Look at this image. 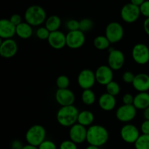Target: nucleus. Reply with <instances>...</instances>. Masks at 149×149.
<instances>
[{
    "label": "nucleus",
    "mask_w": 149,
    "mask_h": 149,
    "mask_svg": "<svg viewBox=\"0 0 149 149\" xmlns=\"http://www.w3.org/2000/svg\"><path fill=\"white\" fill-rule=\"evenodd\" d=\"M143 118L145 120H149V107L143 110Z\"/></svg>",
    "instance_id": "nucleus-43"
},
{
    "label": "nucleus",
    "mask_w": 149,
    "mask_h": 149,
    "mask_svg": "<svg viewBox=\"0 0 149 149\" xmlns=\"http://www.w3.org/2000/svg\"><path fill=\"white\" fill-rule=\"evenodd\" d=\"M70 85V79L67 76L61 75L57 78L56 86L58 89H68Z\"/></svg>",
    "instance_id": "nucleus-30"
},
{
    "label": "nucleus",
    "mask_w": 149,
    "mask_h": 149,
    "mask_svg": "<svg viewBox=\"0 0 149 149\" xmlns=\"http://www.w3.org/2000/svg\"><path fill=\"white\" fill-rule=\"evenodd\" d=\"M98 105L100 109L104 111H111L116 107V99L114 96L105 93L99 97Z\"/></svg>",
    "instance_id": "nucleus-20"
},
{
    "label": "nucleus",
    "mask_w": 149,
    "mask_h": 149,
    "mask_svg": "<svg viewBox=\"0 0 149 149\" xmlns=\"http://www.w3.org/2000/svg\"><path fill=\"white\" fill-rule=\"evenodd\" d=\"M106 93L111 95L114 96V97L118 95L120 93L121 91V88L119 84H118L116 81H113V80L112 81H111L110 83H109V84L106 86Z\"/></svg>",
    "instance_id": "nucleus-28"
},
{
    "label": "nucleus",
    "mask_w": 149,
    "mask_h": 149,
    "mask_svg": "<svg viewBox=\"0 0 149 149\" xmlns=\"http://www.w3.org/2000/svg\"><path fill=\"white\" fill-rule=\"evenodd\" d=\"M59 149H78L77 144L71 140H65L60 144Z\"/></svg>",
    "instance_id": "nucleus-33"
},
{
    "label": "nucleus",
    "mask_w": 149,
    "mask_h": 149,
    "mask_svg": "<svg viewBox=\"0 0 149 149\" xmlns=\"http://www.w3.org/2000/svg\"><path fill=\"white\" fill-rule=\"evenodd\" d=\"M51 32L45 26H40L36 31V36L41 40H47Z\"/></svg>",
    "instance_id": "nucleus-31"
},
{
    "label": "nucleus",
    "mask_w": 149,
    "mask_h": 149,
    "mask_svg": "<svg viewBox=\"0 0 149 149\" xmlns=\"http://www.w3.org/2000/svg\"><path fill=\"white\" fill-rule=\"evenodd\" d=\"M68 135L71 141L77 144H81L87 141V128L79 123H76L69 129Z\"/></svg>",
    "instance_id": "nucleus-14"
},
{
    "label": "nucleus",
    "mask_w": 149,
    "mask_h": 149,
    "mask_svg": "<svg viewBox=\"0 0 149 149\" xmlns=\"http://www.w3.org/2000/svg\"><path fill=\"white\" fill-rule=\"evenodd\" d=\"M141 15L140 7L134 5L130 2L125 4L121 9V17H122V20L127 23H133L136 22Z\"/></svg>",
    "instance_id": "nucleus-6"
},
{
    "label": "nucleus",
    "mask_w": 149,
    "mask_h": 149,
    "mask_svg": "<svg viewBox=\"0 0 149 149\" xmlns=\"http://www.w3.org/2000/svg\"><path fill=\"white\" fill-rule=\"evenodd\" d=\"M94 120L95 116L93 112H91L90 111L84 110L79 111L78 119H77V123L88 128L89 127L93 125Z\"/></svg>",
    "instance_id": "nucleus-23"
},
{
    "label": "nucleus",
    "mask_w": 149,
    "mask_h": 149,
    "mask_svg": "<svg viewBox=\"0 0 149 149\" xmlns=\"http://www.w3.org/2000/svg\"><path fill=\"white\" fill-rule=\"evenodd\" d=\"M85 149H100L99 147L95 146H92V145H89L88 146L86 147Z\"/></svg>",
    "instance_id": "nucleus-45"
},
{
    "label": "nucleus",
    "mask_w": 149,
    "mask_h": 149,
    "mask_svg": "<svg viewBox=\"0 0 149 149\" xmlns=\"http://www.w3.org/2000/svg\"><path fill=\"white\" fill-rule=\"evenodd\" d=\"M16 35L23 39H29L33 35L32 26L26 21L16 26Z\"/></svg>",
    "instance_id": "nucleus-22"
},
{
    "label": "nucleus",
    "mask_w": 149,
    "mask_h": 149,
    "mask_svg": "<svg viewBox=\"0 0 149 149\" xmlns=\"http://www.w3.org/2000/svg\"><path fill=\"white\" fill-rule=\"evenodd\" d=\"M141 132L144 135H149V120H144L141 125Z\"/></svg>",
    "instance_id": "nucleus-39"
},
{
    "label": "nucleus",
    "mask_w": 149,
    "mask_h": 149,
    "mask_svg": "<svg viewBox=\"0 0 149 149\" xmlns=\"http://www.w3.org/2000/svg\"><path fill=\"white\" fill-rule=\"evenodd\" d=\"M93 27H94V23L91 19L85 17L79 20V30L84 33L91 31Z\"/></svg>",
    "instance_id": "nucleus-29"
},
{
    "label": "nucleus",
    "mask_w": 149,
    "mask_h": 149,
    "mask_svg": "<svg viewBox=\"0 0 149 149\" xmlns=\"http://www.w3.org/2000/svg\"><path fill=\"white\" fill-rule=\"evenodd\" d=\"M77 82L83 90L92 89L96 82L95 72L90 68L81 70L77 77Z\"/></svg>",
    "instance_id": "nucleus-8"
},
{
    "label": "nucleus",
    "mask_w": 149,
    "mask_h": 149,
    "mask_svg": "<svg viewBox=\"0 0 149 149\" xmlns=\"http://www.w3.org/2000/svg\"><path fill=\"white\" fill-rule=\"evenodd\" d=\"M109 134L105 127L99 125H93L87 128V142L89 145L101 147L107 143Z\"/></svg>",
    "instance_id": "nucleus-1"
},
{
    "label": "nucleus",
    "mask_w": 149,
    "mask_h": 149,
    "mask_svg": "<svg viewBox=\"0 0 149 149\" xmlns=\"http://www.w3.org/2000/svg\"><path fill=\"white\" fill-rule=\"evenodd\" d=\"M47 18V13L45 9L37 4L29 6L24 13L25 21L31 26H41L45 23Z\"/></svg>",
    "instance_id": "nucleus-3"
},
{
    "label": "nucleus",
    "mask_w": 149,
    "mask_h": 149,
    "mask_svg": "<svg viewBox=\"0 0 149 149\" xmlns=\"http://www.w3.org/2000/svg\"><path fill=\"white\" fill-rule=\"evenodd\" d=\"M148 63H149V61H148Z\"/></svg>",
    "instance_id": "nucleus-46"
},
{
    "label": "nucleus",
    "mask_w": 149,
    "mask_h": 149,
    "mask_svg": "<svg viewBox=\"0 0 149 149\" xmlns=\"http://www.w3.org/2000/svg\"><path fill=\"white\" fill-rule=\"evenodd\" d=\"M134 146L135 149H149V135L141 134Z\"/></svg>",
    "instance_id": "nucleus-27"
},
{
    "label": "nucleus",
    "mask_w": 149,
    "mask_h": 149,
    "mask_svg": "<svg viewBox=\"0 0 149 149\" xmlns=\"http://www.w3.org/2000/svg\"><path fill=\"white\" fill-rule=\"evenodd\" d=\"M65 28L68 31L79 30V21L75 19H70L65 23Z\"/></svg>",
    "instance_id": "nucleus-32"
},
{
    "label": "nucleus",
    "mask_w": 149,
    "mask_h": 149,
    "mask_svg": "<svg viewBox=\"0 0 149 149\" xmlns=\"http://www.w3.org/2000/svg\"><path fill=\"white\" fill-rule=\"evenodd\" d=\"M108 65L113 71H119L123 67L125 62V57L123 52L114 48H109Z\"/></svg>",
    "instance_id": "nucleus-7"
},
{
    "label": "nucleus",
    "mask_w": 149,
    "mask_h": 149,
    "mask_svg": "<svg viewBox=\"0 0 149 149\" xmlns=\"http://www.w3.org/2000/svg\"><path fill=\"white\" fill-rule=\"evenodd\" d=\"M135 75L132 72V71H127L122 75V80L127 84H132L135 79Z\"/></svg>",
    "instance_id": "nucleus-35"
},
{
    "label": "nucleus",
    "mask_w": 149,
    "mask_h": 149,
    "mask_svg": "<svg viewBox=\"0 0 149 149\" xmlns=\"http://www.w3.org/2000/svg\"><path fill=\"white\" fill-rule=\"evenodd\" d=\"M61 23H62V21H61V17L56 15H52L47 17L45 23V26L49 31L53 32L59 31Z\"/></svg>",
    "instance_id": "nucleus-24"
},
{
    "label": "nucleus",
    "mask_w": 149,
    "mask_h": 149,
    "mask_svg": "<svg viewBox=\"0 0 149 149\" xmlns=\"http://www.w3.org/2000/svg\"><path fill=\"white\" fill-rule=\"evenodd\" d=\"M16 34V26L10 19H1L0 20V37L2 39H13Z\"/></svg>",
    "instance_id": "nucleus-18"
},
{
    "label": "nucleus",
    "mask_w": 149,
    "mask_h": 149,
    "mask_svg": "<svg viewBox=\"0 0 149 149\" xmlns=\"http://www.w3.org/2000/svg\"><path fill=\"white\" fill-rule=\"evenodd\" d=\"M132 87L138 93H145L149 90V75L145 73L135 74Z\"/></svg>",
    "instance_id": "nucleus-19"
},
{
    "label": "nucleus",
    "mask_w": 149,
    "mask_h": 149,
    "mask_svg": "<svg viewBox=\"0 0 149 149\" xmlns=\"http://www.w3.org/2000/svg\"><path fill=\"white\" fill-rule=\"evenodd\" d=\"M81 101L86 106H92L96 100V95L92 89L84 90L81 93Z\"/></svg>",
    "instance_id": "nucleus-26"
},
{
    "label": "nucleus",
    "mask_w": 149,
    "mask_h": 149,
    "mask_svg": "<svg viewBox=\"0 0 149 149\" xmlns=\"http://www.w3.org/2000/svg\"><path fill=\"white\" fill-rule=\"evenodd\" d=\"M133 106L136 108L137 110H145L149 107V93H138L134 97Z\"/></svg>",
    "instance_id": "nucleus-21"
},
{
    "label": "nucleus",
    "mask_w": 149,
    "mask_h": 149,
    "mask_svg": "<svg viewBox=\"0 0 149 149\" xmlns=\"http://www.w3.org/2000/svg\"><path fill=\"white\" fill-rule=\"evenodd\" d=\"M55 98L57 103L62 106L74 105L75 102V95L69 89H58L55 93Z\"/></svg>",
    "instance_id": "nucleus-15"
},
{
    "label": "nucleus",
    "mask_w": 149,
    "mask_h": 149,
    "mask_svg": "<svg viewBox=\"0 0 149 149\" xmlns=\"http://www.w3.org/2000/svg\"><path fill=\"white\" fill-rule=\"evenodd\" d=\"M46 130L43 126L34 125L26 131L25 138L28 144L38 147L46 140Z\"/></svg>",
    "instance_id": "nucleus-4"
},
{
    "label": "nucleus",
    "mask_w": 149,
    "mask_h": 149,
    "mask_svg": "<svg viewBox=\"0 0 149 149\" xmlns=\"http://www.w3.org/2000/svg\"><path fill=\"white\" fill-rule=\"evenodd\" d=\"M140 135L139 129L132 124H125L120 130L121 138L127 143L134 144Z\"/></svg>",
    "instance_id": "nucleus-11"
},
{
    "label": "nucleus",
    "mask_w": 149,
    "mask_h": 149,
    "mask_svg": "<svg viewBox=\"0 0 149 149\" xmlns=\"http://www.w3.org/2000/svg\"><path fill=\"white\" fill-rule=\"evenodd\" d=\"M49 46L55 49H61L66 46V34L61 31L51 32L47 39Z\"/></svg>",
    "instance_id": "nucleus-17"
},
{
    "label": "nucleus",
    "mask_w": 149,
    "mask_h": 149,
    "mask_svg": "<svg viewBox=\"0 0 149 149\" xmlns=\"http://www.w3.org/2000/svg\"><path fill=\"white\" fill-rule=\"evenodd\" d=\"M79 111L74 105L68 106H62L57 112L56 118L58 124L65 127H71L76 123Z\"/></svg>",
    "instance_id": "nucleus-2"
},
{
    "label": "nucleus",
    "mask_w": 149,
    "mask_h": 149,
    "mask_svg": "<svg viewBox=\"0 0 149 149\" xmlns=\"http://www.w3.org/2000/svg\"><path fill=\"white\" fill-rule=\"evenodd\" d=\"M24 146L25 145H23V143L20 140L15 139L12 141L10 147H11V149H23Z\"/></svg>",
    "instance_id": "nucleus-40"
},
{
    "label": "nucleus",
    "mask_w": 149,
    "mask_h": 149,
    "mask_svg": "<svg viewBox=\"0 0 149 149\" xmlns=\"http://www.w3.org/2000/svg\"><path fill=\"white\" fill-rule=\"evenodd\" d=\"M10 20L15 25V26H17L20 23H23V19L22 17L19 14H13V15L10 16Z\"/></svg>",
    "instance_id": "nucleus-38"
},
{
    "label": "nucleus",
    "mask_w": 149,
    "mask_h": 149,
    "mask_svg": "<svg viewBox=\"0 0 149 149\" xmlns=\"http://www.w3.org/2000/svg\"><path fill=\"white\" fill-rule=\"evenodd\" d=\"M93 45L96 49L99 50H105L110 47L111 42L105 35H100L95 38L93 40Z\"/></svg>",
    "instance_id": "nucleus-25"
},
{
    "label": "nucleus",
    "mask_w": 149,
    "mask_h": 149,
    "mask_svg": "<svg viewBox=\"0 0 149 149\" xmlns=\"http://www.w3.org/2000/svg\"><path fill=\"white\" fill-rule=\"evenodd\" d=\"M132 58L139 65H145L149 61V48L146 45L138 43L132 49Z\"/></svg>",
    "instance_id": "nucleus-9"
},
{
    "label": "nucleus",
    "mask_w": 149,
    "mask_h": 149,
    "mask_svg": "<svg viewBox=\"0 0 149 149\" xmlns=\"http://www.w3.org/2000/svg\"><path fill=\"white\" fill-rule=\"evenodd\" d=\"M125 31L121 23L118 22H111L106 26L105 36L107 37L111 44H115L120 42L124 37Z\"/></svg>",
    "instance_id": "nucleus-5"
},
{
    "label": "nucleus",
    "mask_w": 149,
    "mask_h": 149,
    "mask_svg": "<svg viewBox=\"0 0 149 149\" xmlns=\"http://www.w3.org/2000/svg\"><path fill=\"white\" fill-rule=\"evenodd\" d=\"M122 102L125 105H133L134 97L130 93H126L122 97Z\"/></svg>",
    "instance_id": "nucleus-37"
},
{
    "label": "nucleus",
    "mask_w": 149,
    "mask_h": 149,
    "mask_svg": "<svg viewBox=\"0 0 149 149\" xmlns=\"http://www.w3.org/2000/svg\"><path fill=\"white\" fill-rule=\"evenodd\" d=\"M137 115V109L133 105H122L116 111V117L119 122L129 123Z\"/></svg>",
    "instance_id": "nucleus-10"
},
{
    "label": "nucleus",
    "mask_w": 149,
    "mask_h": 149,
    "mask_svg": "<svg viewBox=\"0 0 149 149\" xmlns=\"http://www.w3.org/2000/svg\"><path fill=\"white\" fill-rule=\"evenodd\" d=\"M143 29H144V31L146 32L148 36H149V17L148 18H146L145 20L143 21Z\"/></svg>",
    "instance_id": "nucleus-41"
},
{
    "label": "nucleus",
    "mask_w": 149,
    "mask_h": 149,
    "mask_svg": "<svg viewBox=\"0 0 149 149\" xmlns=\"http://www.w3.org/2000/svg\"><path fill=\"white\" fill-rule=\"evenodd\" d=\"M146 0H130V3L133 4L134 5H136L138 7H140Z\"/></svg>",
    "instance_id": "nucleus-42"
},
{
    "label": "nucleus",
    "mask_w": 149,
    "mask_h": 149,
    "mask_svg": "<svg viewBox=\"0 0 149 149\" xmlns=\"http://www.w3.org/2000/svg\"><path fill=\"white\" fill-rule=\"evenodd\" d=\"M23 149H39L38 147L30 145V144H27V145H25L23 146Z\"/></svg>",
    "instance_id": "nucleus-44"
},
{
    "label": "nucleus",
    "mask_w": 149,
    "mask_h": 149,
    "mask_svg": "<svg viewBox=\"0 0 149 149\" xmlns=\"http://www.w3.org/2000/svg\"><path fill=\"white\" fill-rule=\"evenodd\" d=\"M96 82L100 85L106 86L113 81V71L108 65H102L97 67L95 71Z\"/></svg>",
    "instance_id": "nucleus-13"
},
{
    "label": "nucleus",
    "mask_w": 149,
    "mask_h": 149,
    "mask_svg": "<svg viewBox=\"0 0 149 149\" xmlns=\"http://www.w3.org/2000/svg\"><path fill=\"white\" fill-rule=\"evenodd\" d=\"M39 149H57V146L53 141L45 140L38 146Z\"/></svg>",
    "instance_id": "nucleus-34"
},
{
    "label": "nucleus",
    "mask_w": 149,
    "mask_h": 149,
    "mask_svg": "<svg viewBox=\"0 0 149 149\" xmlns=\"http://www.w3.org/2000/svg\"><path fill=\"white\" fill-rule=\"evenodd\" d=\"M140 10L142 15L146 17V18L149 17V0H146L141 6Z\"/></svg>",
    "instance_id": "nucleus-36"
},
{
    "label": "nucleus",
    "mask_w": 149,
    "mask_h": 149,
    "mask_svg": "<svg viewBox=\"0 0 149 149\" xmlns=\"http://www.w3.org/2000/svg\"><path fill=\"white\" fill-rule=\"evenodd\" d=\"M85 35L80 30L68 31L66 33V46L70 49L81 48L85 43Z\"/></svg>",
    "instance_id": "nucleus-12"
},
{
    "label": "nucleus",
    "mask_w": 149,
    "mask_h": 149,
    "mask_svg": "<svg viewBox=\"0 0 149 149\" xmlns=\"http://www.w3.org/2000/svg\"><path fill=\"white\" fill-rule=\"evenodd\" d=\"M18 49L17 44L14 39H9L1 41L0 45V55L2 58L9 59L16 55Z\"/></svg>",
    "instance_id": "nucleus-16"
}]
</instances>
